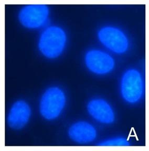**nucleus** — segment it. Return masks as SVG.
<instances>
[{"label":"nucleus","mask_w":149,"mask_h":151,"mask_svg":"<svg viewBox=\"0 0 149 151\" xmlns=\"http://www.w3.org/2000/svg\"><path fill=\"white\" fill-rule=\"evenodd\" d=\"M86 64L90 70L98 75L109 73L114 69V61L108 53L102 51L92 50L87 52Z\"/></svg>","instance_id":"423d86ee"},{"label":"nucleus","mask_w":149,"mask_h":151,"mask_svg":"<svg viewBox=\"0 0 149 151\" xmlns=\"http://www.w3.org/2000/svg\"><path fill=\"white\" fill-rule=\"evenodd\" d=\"M100 146H129V143L124 138L118 137L114 139H109L103 141L99 144Z\"/></svg>","instance_id":"9d476101"},{"label":"nucleus","mask_w":149,"mask_h":151,"mask_svg":"<svg viewBox=\"0 0 149 151\" xmlns=\"http://www.w3.org/2000/svg\"><path fill=\"white\" fill-rule=\"evenodd\" d=\"M122 97L130 104H135L141 100L144 93V80L139 71L130 69L125 71L121 81Z\"/></svg>","instance_id":"f257e3e1"},{"label":"nucleus","mask_w":149,"mask_h":151,"mask_svg":"<svg viewBox=\"0 0 149 151\" xmlns=\"http://www.w3.org/2000/svg\"><path fill=\"white\" fill-rule=\"evenodd\" d=\"M31 109L24 101H18L13 105L8 116L9 125L14 129H21L28 123Z\"/></svg>","instance_id":"6e6552de"},{"label":"nucleus","mask_w":149,"mask_h":151,"mask_svg":"<svg viewBox=\"0 0 149 151\" xmlns=\"http://www.w3.org/2000/svg\"><path fill=\"white\" fill-rule=\"evenodd\" d=\"M65 96L62 90L56 87L50 88L43 95L40 103V111L47 119L57 117L64 107Z\"/></svg>","instance_id":"7ed1b4c3"},{"label":"nucleus","mask_w":149,"mask_h":151,"mask_svg":"<svg viewBox=\"0 0 149 151\" xmlns=\"http://www.w3.org/2000/svg\"><path fill=\"white\" fill-rule=\"evenodd\" d=\"M90 114L97 121L104 124H110L114 120V111L106 101L95 99L88 105Z\"/></svg>","instance_id":"0eeeda50"},{"label":"nucleus","mask_w":149,"mask_h":151,"mask_svg":"<svg viewBox=\"0 0 149 151\" xmlns=\"http://www.w3.org/2000/svg\"><path fill=\"white\" fill-rule=\"evenodd\" d=\"M66 41L65 33L62 29L52 27L44 31L40 38L39 48L48 58L60 55L64 49Z\"/></svg>","instance_id":"f03ea898"},{"label":"nucleus","mask_w":149,"mask_h":151,"mask_svg":"<svg viewBox=\"0 0 149 151\" xmlns=\"http://www.w3.org/2000/svg\"><path fill=\"white\" fill-rule=\"evenodd\" d=\"M69 135L72 140L78 143H89L95 139L97 132L90 124L80 122L74 124L69 129Z\"/></svg>","instance_id":"1a4fd4ad"},{"label":"nucleus","mask_w":149,"mask_h":151,"mask_svg":"<svg viewBox=\"0 0 149 151\" xmlns=\"http://www.w3.org/2000/svg\"><path fill=\"white\" fill-rule=\"evenodd\" d=\"M98 38L106 48L114 53H125L129 47L128 37L118 28L113 27H104L99 31Z\"/></svg>","instance_id":"20e7f679"},{"label":"nucleus","mask_w":149,"mask_h":151,"mask_svg":"<svg viewBox=\"0 0 149 151\" xmlns=\"http://www.w3.org/2000/svg\"><path fill=\"white\" fill-rule=\"evenodd\" d=\"M49 10L46 5L33 4L25 6L20 12L19 18L23 25L29 28H37L45 24Z\"/></svg>","instance_id":"39448f33"}]
</instances>
